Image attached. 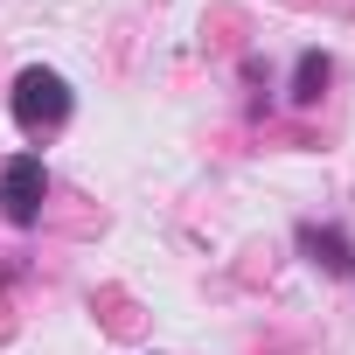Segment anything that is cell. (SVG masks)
Listing matches in <instances>:
<instances>
[{"label":"cell","instance_id":"cell-1","mask_svg":"<svg viewBox=\"0 0 355 355\" xmlns=\"http://www.w3.org/2000/svg\"><path fill=\"white\" fill-rule=\"evenodd\" d=\"M70 77L63 70H42V63H28L21 77H15V91H8V112H15V125L21 132H56L63 119H70Z\"/></svg>","mask_w":355,"mask_h":355},{"label":"cell","instance_id":"cell-2","mask_svg":"<svg viewBox=\"0 0 355 355\" xmlns=\"http://www.w3.org/2000/svg\"><path fill=\"white\" fill-rule=\"evenodd\" d=\"M49 202V167L42 153H15V160H0V216H8L15 230H28Z\"/></svg>","mask_w":355,"mask_h":355},{"label":"cell","instance_id":"cell-3","mask_svg":"<svg viewBox=\"0 0 355 355\" xmlns=\"http://www.w3.org/2000/svg\"><path fill=\"white\" fill-rule=\"evenodd\" d=\"M293 237H300L306 265H320L327 279H355V244H348V230H341V223H313V216H306Z\"/></svg>","mask_w":355,"mask_h":355},{"label":"cell","instance_id":"cell-4","mask_svg":"<svg viewBox=\"0 0 355 355\" xmlns=\"http://www.w3.org/2000/svg\"><path fill=\"white\" fill-rule=\"evenodd\" d=\"M327 77H334V63H327V49H306V56L293 63V105H320V91H327Z\"/></svg>","mask_w":355,"mask_h":355}]
</instances>
